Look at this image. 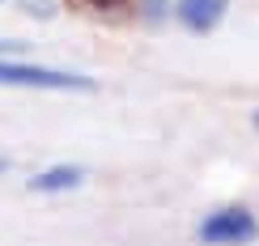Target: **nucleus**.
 <instances>
[{"label":"nucleus","mask_w":259,"mask_h":246,"mask_svg":"<svg viewBox=\"0 0 259 246\" xmlns=\"http://www.w3.org/2000/svg\"><path fill=\"white\" fill-rule=\"evenodd\" d=\"M196 238H200L204 246H246V242H255V238H259V221H255V212H251V208L230 204V208L208 212V217L200 221Z\"/></svg>","instance_id":"f03ea898"},{"label":"nucleus","mask_w":259,"mask_h":246,"mask_svg":"<svg viewBox=\"0 0 259 246\" xmlns=\"http://www.w3.org/2000/svg\"><path fill=\"white\" fill-rule=\"evenodd\" d=\"M13 51H26V42H17V38H0V56H13Z\"/></svg>","instance_id":"423d86ee"},{"label":"nucleus","mask_w":259,"mask_h":246,"mask_svg":"<svg viewBox=\"0 0 259 246\" xmlns=\"http://www.w3.org/2000/svg\"><path fill=\"white\" fill-rule=\"evenodd\" d=\"M81 183H85L81 166H51V170H38V174L30 178V191H38V195H60V191H72Z\"/></svg>","instance_id":"20e7f679"},{"label":"nucleus","mask_w":259,"mask_h":246,"mask_svg":"<svg viewBox=\"0 0 259 246\" xmlns=\"http://www.w3.org/2000/svg\"><path fill=\"white\" fill-rule=\"evenodd\" d=\"M251 123H255V132H259V111H255V119H251Z\"/></svg>","instance_id":"1a4fd4ad"},{"label":"nucleus","mask_w":259,"mask_h":246,"mask_svg":"<svg viewBox=\"0 0 259 246\" xmlns=\"http://www.w3.org/2000/svg\"><path fill=\"white\" fill-rule=\"evenodd\" d=\"M0 85H13V89H98L94 77L81 72H64V68H38V64H17V60H0Z\"/></svg>","instance_id":"f257e3e1"},{"label":"nucleus","mask_w":259,"mask_h":246,"mask_svg":"<svg viewBox=\"0 0 259 246\" xmlns=\"http://www.w3.org/2000/svg\"><path fill=\"white\" fill-rule=\"evenodd\" d=\"M81 5H90V9H119L123 0H81Z\"/></svg>","instance_id":"0eeeda50"},{"label":"nucleus","mask_w":259,"mask_h":246,"mask_svg":"<svg viewBox=\"0 0 259 246\" xmlns=\"http://www.w3.org/2000/svg\"><path fill=\"white\" fill-rule=\"evenodd\" d=\"M9 5H21L26 13H34V17H51V13H56L51 0H9Z\"/></svg>","instance_id":"39448f33"},{"label":"nucleus","mask_w":259,"mask_h":246,"mask_svg":"<svg viewBox=\"0 0 259 246\" xmlns=\"http://www.w3.org/2000/svg\"><path fill=\"white\" fill-rule=\"evenodd\" d=\"M5 170H9V162H5V157H0V174H5Z\"/></svg>","instance_id":"6e6552de"},{"label":"nucleus","mask_w":259,"mask_h":246,"mask_svg":"<svg viewBox=\"0 0 259 246\" xmlns=\"http://www.w3.org/2000/svg\"><path fill=\"white\" fill-rule=\"evenodd\" d=\"M225 9H230V0H179L175 13H179V21L191 34H208V30L225 17Z\"/></svg>","instance_id":"7ed1b4c3"}]
</instances>
